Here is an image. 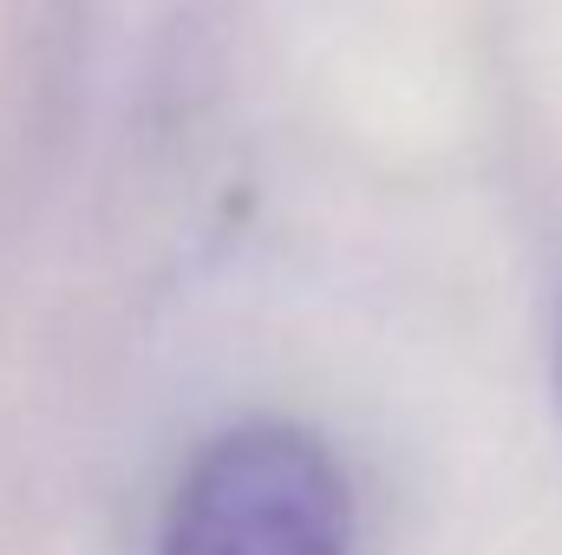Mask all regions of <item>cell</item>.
Masks as SVG:
<instances>
[{
	"label": "cell",
	"instance_id": "obj_1",
	"mask_svg": "<svg viewBox=\"0 0 562 555\" xmlns=\"http://www.w3.org/2000/svg\"><path fill=\"white\" fill-rule=\"evenodd\" d=\"M353 497L321 438L243 424L177 484L157 555H347Z\"/></svg>",
	"mask_w": 562,
	"mask_h": 555
},
{
	"label": "cell",
	"instance_id": "obj_2",
	"mask_svg": "<svg viewBox=\"0 0 562 555\" xmlns=\"http://www.w3.org/2000/svg\"><path fill=\"white\" fill-rule=\"evenodd\" d=\"M557 360H562V340H557Z\"/></svg>",
	"mask_w": 562,
	"mask_h": 555
}]
</instances>
